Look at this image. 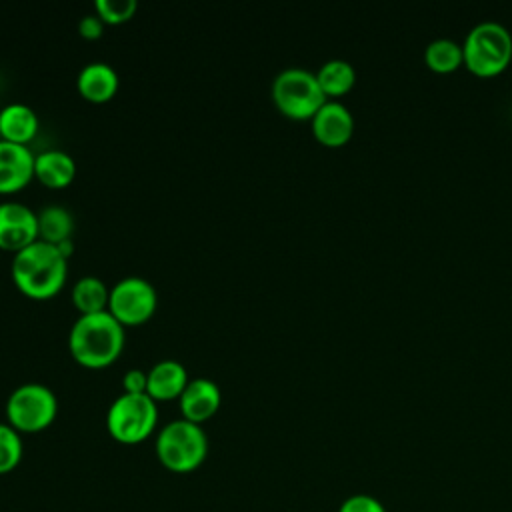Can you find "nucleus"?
<instances>
[{
    "mask_svg": "<svg viewBox=\"0 0 512 512\" xmlns=\"http://www.w3.org/2000/svg\"><path fill=\"white\" fill-rule=\"evenodd\" d=\"M338 512H386V508L370 494H352L340 504Z\"/></svg>",
    "mask_w": 512,
    "mask_h": 512,
    "instance_id": "23",
    "label": "nucleus"
},
{
    "mask_svg": "<svg viewBox=\"0 0 512 512\" xmlns=\"http://www.w3.org/2000/svg\"><path fill=\"white\" fill-rule=\"evenodd\" d=\"M424 58L430 68H434L438 72H448V70H454L462 62L464 52L454 40L436 38L426 46Z\"/></svg>",
    "mask_w": 512,
    "mask_h": 512,
    "instance_id": "20",
    "label": "nucleus"
},
{
    "mask_svg": "<svg viewBox=\"0 0 512 512\" xmlns=\"http://www.w3.org/2000/svg\"><path fill=\"white\" fill-rule=\"evenodd\" d=\"M316 78L326 96H338V94H344L354 84L356 72L350 62L342 58H332L318 68Z\"/></svg>",
    "mask_w": 512,
    "mask_h": 512,
    "instance_id": "19",
    "label": "nucleus"
},
{
    "mask_svg": "<svg viewBox=\"0 0 512 512\" xmlns=\"http://www.w3.org/2000/svg\"><path fill=\"white\" fill-rule=\"evenodd\" d=\"M58 414V398L52 388L40 382L16 386L6 400V420L20 434H34L48 428Z\"/></svg>",
    "mask_w": 512,
    "mask_h": 512,
    "instance_id": "6",
    "label": "nucleus"
},
{
    "mask_svg": "<svg viewBox=\"0 0 512 512\" xmlns=\"http://www.w3.org/2000/svg\"><path fill=\"white\" fill-rule=\"evenodd\" d=\"M158 402L148 394L122 392L106 412V430L120 444L144 442L158 424Z\"/></svg>",
    "mask_w": 512,
    "mask_h": 512,
    "instance_id": "4",
    "label": "nucleus"
},
{
    "mask_svg": "<svg viewBox=\"0 0 512 512\" xmlns=\"http://www.w3.org/2000/svg\"><path fill=\"white\" fill-rule=\"evenodd\" d=\"M138 10L136 0H96L94 12L100 16L104 24H122L128 22Z\"/></svg>",
    "mask_w": 512,
    "mask_h": 512,
    "instance_id": "22",
    "label": "nucleus"
},
{
    "mask_svg": "<svg viewBox=\"0 0 512 512\" xmlns=\"http://www.w3.org/2000/svg\"><path fill=\"white\" fill-rule=\"evenodd\" d=\"M156 456L160 464L176 474L196 470L208 456V438L200 424L178 418L156 434Z\"/></svg>",
    "mask_w": 512,
    "mask_h": 512,
    "instance_id": "3",
    "label": "nucleus"
},
{
    "mask_svg": "<svg viewBox=\"0 0 512 512\" xmlns=\"http://www.w3.org/2000/svg\"><path fill=\"white\" fill-rule=\"evenodd\" d=\"M38 126H40L38 114L28 104L12 102L0 110V138L2 140L26 146V142H30L36 136Z\"/></svg>",
    "mask_w": 512,
    "mask_h": 512,
    "instance_id": "15",
    "label": "nucleus"
},
{
    "mask_svg": "<svg viewBox=\"0 0 512 512\" xmlns=\"http://www.w3.org/2000/svg\"><path fill=\"white\" fill-rule=\"evenodd\" d=\"M220 402V386L210 378H190V382L178 398L182 418L200 426L218 412Z\"/></svg>",
    "mask_w": 512,
    "mask_h": 512,
    "instance_id": "10",
    "label": "nucleus"
},
{
    "mask_svg": "<svg viewBox=\"0 0 512 512\" xmlns=\"http://www.w3.org/2000/svg\"><path fill=\"white\" fill-rule=\"evenodd\" d=\"M354 118L338 100H326L312 116V132L326 146H340L352 136Z\"/></svg>",
    "mask_w": 512,
    "mask_h": 512,
    "instance_id": "12",
    "label": "nucleus"
},
{
    "mask_svg": "<svg viewBox=\"0 0 512 512\" xmlns=\"http://www.w3.org/2000/svg\"><path fill=\"white\" fill-rule=\"evenodd\" d=\"M76 176V162L64 150H44L34 156V178L48 188H64Z\"/></svg>",
    "mask_w": 512,
    "mask_h": 512,
    "instance_id": "16",
    "label": "nucleus"
},
{
    "mask_svg": "<svg viewBox=\"0 0 512 512\" xmlns=\"http://www.w3.org/2000/svg\"><path fill=\"white\" fill-rule=\"evenodd\" d=\"M124 326L108 312L80 314L68 334L70 356L84 368H106L124 350Z\"/></svg>",
    "mask_w": 512,
    "mask_h": 512,
    "instance_id": "2",
    "label": "nucleus"
},
{
    "mask_svg": "<svg viewBox=\"0 0 512 512\" xmlns=\"http://www.w3.org/2000/svg\"><path fill=\"white\" fill-rule=\"evenodd\" d=\"M462 52L468 68L476 74H496L512 56V36L500 22L484 20L468 32Z\"/></svg>",
    "mask_w": 512,
    "mask_h": 512,
    "instance_id": "7",
    "label": "nucleus"
},
{
    "mask_svg": "<svg viewBox=\"0 0 512 512\" xmlns=\"http://www.w3.org/2000/svg\"><path fill=\"white\" fill-rule=\"evenodd\" d=\"M24 454L22 436L8 422H0V476L12 472Z\"/></svg>",
    "mask_w": 512,
    "mask_h": 512,
    "instance_id": "21",
    "label": "nucleus"
},
{
    "mask_svg": "<svg viewBox=\"0 0 512 512\" xmlns=\"http://www.w3.org/2000/svg\"><path fill=\"white\" fill-rule=\"evenodd\" d=\"M104 26H106V24H104V22L100 20V16L94 12V14H86V16L80 18V22H78V32H80V36L86 38V40H96V38L102 36Z\"/></svg>",
    "mask_w": 512,
    "mask_h": 512,
    "instance_id": "25",
    "label": "nucleus"
},
{
    "mask_svg": "<svg viewBox=\"0 0 512 512\" xmlns=\"http://www.w3.org/2000/svg\"><path fill=\"white\" fill-rule=\"evenodd\" d=\"M190 382L188 372L182 362L178 360H160L148 370V384L146 394L154 402H166V400H178L184 392L186 384Z\"/></svg>",
    "mask_w": 512,
    "mask_h": 512,
    "instance_id": "13",
    "label": "nucleus"
},
{
    "mask_svg": "<svg viewBox=\"0 0 512 512\" xmlns=\"http://www.w3.org/2000/svg\"><path fill=\"white\" fill-rule=\"evenodd\" d=\"M74 216L60 204H48L38 212V238L48 244H62L72 240Z\"/></svg>",
    "mask_w": 512,
    "mask_h": 512,
    "instance_id": "17",
    "label": "nucleus"
},
{
    "mask_svg": "<svg viewBox=\"0 0 512 512\" xmlns=\"http://www.w3.org/2000/svg\"><path fill=\"white\" fill-rule=\"evenodd\" d=\"M38 240V212L22 202L0 204V248L20 252Z\"/></svg>",
    "mask_w": 512,
    "mask_h": 512,
    "instance_id": "9",
    "label": "nucleus"
},
{
    "mask_svg": "<svg viewBox=\"0 0 512 512\" xmlns=\"http://www.w3.org/2000/svg\"><path fill=\"white\" fill-rule=\"evenodd\" d=\"M158 306L156 288L140 276H126L110 288L108 312L122 326H140L148 322Z\"/></svg>",
    "mask_w": 512,
    "mask_h": 512,
    "instance_id": "8",
    "label": "nucleus"
},
{
    "mask_svg": "<svg viewBox=\"0 0 512 512\" xmlns=\"http://www.w3.org/2000/svg\"><path fill=\"white\" fill-rule=\"evenodd\" d=\"M110 288L98 276H82L72 286V304L80 314H96L108 310Z\"/></svg>",
    "mask_w": 512,
    "mask_h": 512,
    "instance_id": "18",
    "label": "nucleus"
},
{
    "mask_svg": "<svg viewBox=\"0 0 512 512\" xmlns=\"http://www.w3.org/2000/svg\"><path fill=\"white\" fill-rule=\"evenodd\" d=\"M118 86V72L108 62H90L78 72L76 78V88L80 96L94 104L108 102L118 92Z\"/></svg>",
    "mask_w": 512,
    "mask_h": 512,
    "instance_id": "14",
    "label": "nucleus"
},
{
    "mask_svg": "<svg viewBox=\"0 0 512 512\" xmlns=\"http://www.w3.org/2000/svg\"><path fill=\"white\" fill-rule=\"evenodd\" d=\"M272 100L284 116L304 120L316 114L326 102V94L314 72L300 66H288L272 80Z\"/></svg>",
    "mask_w": 512,
    "mask_h": 512,
    "instance_id": "5",
    "label": "nucleus"
},
{
    "mask_svg": "<svg viewBox=\"0 0 512 512\" xmlns=\"http://www.w3.org/2000/svg\"><path fill=\"white\" fill-rule=\"evenodd\" d=\"M34 178V154L24 144L0 138V194L24 188Z\"/></svg>",
    "mask_w": 512,
    "mask_h": 512,
    "instance_id": "11",
    "label": "nucleus"
},
{
    "mask_svg": "<svg viewBox=\"0 0 512 512\" xmlns=\"http://www.w3.org/2000/svg\"><path fill=\"white\" fill-rule=\"evenodd\" d=\"M12 282L16 288L34 300H46L64 288L68 274V258L58 246L36 240L12 256Z\"/></svg>",
    "mask_w": 512,
    "mask_h": 512,
    "instance_id": "1",
    "label": "nucleus"
},
{
    "mask_svg": "<svg viewBox=\"0 0 512 512\" xmlns=\"http://www.w3.org/2000/svg\"><path fill=\"white\" fill-rule=\"evenodd\" d=\"M146 384H148V370L130 368L122 376V388L128 394H146Z\"/></svg>",
    "mask_w": 512,
    "mask_h": 512,
    "instance_id": "24",
    "label": "nucleus"
}]
</instances>
